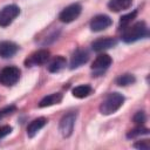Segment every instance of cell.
Listing matches in <instances>:
<instances>
[{
	"instance_id": "cell-3",
	"label": "cell",
	"mask_w": 150,
	"mask_h": 150,
	"mask_svg": "<svg viewBox=\"0 0 150 150\" xmlns=\"http://www.w3.org/2000/svg\"><path fill=\"white\" fill-rule=\"evenodd\" d=\"M19 77H20V69L14 66L6 67L0 71V82L8 87L15 84L19 81Z\"/></svg>"
},
{
	"instance_id": "cell-12",
	"label": "cell",
	"mask_w": 150,
	"mask_h": 150,
	"mask_svg": "<svg viewBox=\"0 0 150 150\" xmlns=\"http://www.w3.org/2000/svg\"><path fill=\"white\" fill-rule=\"evenodd\" d=\"M19 50V46L12 41H1L0 42V56L4 59L12 57Z\"/></svg>"
},
{
	"instance_id": "cell-14",
	"label": "cell",
	"mask_w": 150,
	"mask_h": 150,
	"mask_svg": "<svg viewBox=\"0 0 150 150\" xmlns=\"http://www.w3.org/2000/svg\"><path fill=\"white\" fill-rule=\"evenodd\" d=\"M61 101H62V94L61 93H54V94H50V95L45 96L40 101L39 107L40 108L50 107V105H54V104H59Z\"/></svg>"
},
{
	"instance_id": "cell-11",
	"label": "cell",
	"mask_w": 150,
	"mask_h": 150,
	"mask_svg": "<svg viewBox=\"0 0 150 150\" xmlns=\"http://www.w3.org/2000/svg\"><path fill=\"white\" fill-rule=\"evenodd\" d=\"M89 60V54L86 49H77L70 60V69H75L81 67L82 64H84L87 61Z\"/></svg>"
},
{
	"instance_id": "cell-1",
	"label": "cell",
	"mask_w": 150,
	"mask_h": 150,
	"mask_svg": "<svg viewBox=\"0 0 150 150\" xmlns=\"http://www.w3.org/2000/svg\"><path fill=\"white\" fill-rule=\"evenodd\" d=\"M146 35H148V27L145 22L138 21L132 26H128L127 28H124V32L122 34V40L127 43H131L139 39L145 38Z\"/></svg>"
},
{
	"instance_id": "cell-22",
	"label": "cell",
	"mask_w": 150,
	"mask_h": 150,
	"mask_svg": "<svg viewBox=\"0 0 150 150\" xmlns=\"http://www.w3.org/2000/svg\"><path fill=\"white\" fill-rule=\"evenodd\" d=\"M15 109H16L15 105H7V107L0 109V120L6 117V116H8V115H11V114H13L15 111Z\"/></svg>"
},
{
	"instance_id": "cell-18",
	"label": "cell",
	"mask_w": 150,
	"mask_h": 150,
	"mask_svg": "<svg viewBox=\"0 0 150 150\" xmlns=\"http://www.w3.org/2000/svg\"><path fill=\"white\" fill-rule=\"evenodd\" d=\"M136 15H137V11H132L131 13H128L125 15H122L121 19H120V28L128 27L131 23V21L136 18Z\"/></svg>"
},
{
	"instance_id": "cell-20",
	"label": "cell",
	"mask_w": 150,
	"mask_h": 150,
	"mask_svg": "<svg viewBox=\"0 0 150 150\" xmlns=\"http://www.w3.org/2000/svg\"><path fill=\"white\" fill-rule=\"evenodd\" d=\"M148 134H149V129L148 128H144L142 125H138L135 129L130 130L127 134V137L128 138H135V137H138V136H142V135H148Z\"/></svg>"
},
{
	"instance_id": "cell-6",
	"label": "cell",
	"mask_w": 150,
	"mask_h": 150,
	"mask_svg": "<svg viewBox=\"0 0 150 150\" xmlns=\"http://www.w3.org/2000/svg\"><path fill=\"white\" fill-rule=\"evenodd\" d=\"M111 62L112 60L108 54H100L91 63V70L94 71L95 75H101L110 67Z\"/></svg>"
},
{
	"instance_id": "cell-21",
	"label": "cell",
	"mask_w": 150,
	"mask_h": 150,
	"mask_svg": "<svg viewBox=\"0 0 150 150\" xmlns=\"http://www.w3.org/2000/svg\"><path fill=\"white\" fill-rule=\"evenodd\" d=\"M134 122L138 125H142L145 121H146V116H145V112L144 111H137L135 115H134Z\"/></svg>"
},
{
	"instance_id": "cell-10",
	"label": "cell",
	"mask_w": 150,
	"mask_h": 150,
	"mask_svg": "<svg viewBox=\"0 0 150 150\" xmlns=\"http://www.w3.org/2000/svg\"><path fill=\"white\" fill-rule=\"evenodd\" d=\"M116 43H117V41L114 38H101V39L95 40L91 43V48L95 52L100 53V52H103L105 49H109V48L116 46Z\"/></svg>"
},
{
	"instance_id": "cell-4",
	"label": "cell",
	"mask_w": 150,
	"mask_h": 150,
	"mask_svg": "<svg viewBox=\"0 0 150 150\" xmlns=\"http://www.w3.org/2000/svg\"><path fill=\"white\" fill-rule=\"evenodd\" d=\"M20 9L16 5H8L5 6L2 9H0V26L1 27H7L9 26L14 19L19 15Z\"/></svg>"
},
{
	"instance_id": "cell-5",
	"label": "cell",
	"mask_w": 150,
	"mask_h": 150,
	"mask_svg": "<svg viewBox=\"0 0 150 150\" xmlns=\"http://www.w3.org/2000/svg\"><path fill=\"white\" fill-rule=\"evenodd\" d=\"M81 11H82L81 5H79V4H71V5L67 6L60 13L59 19H60L61 22H64V23L73 22L74 20H76L79 18V15L81 14Z\"/></svg>"
},
{
	"instance_id": "cell-8",
	"label": "cell",
	"mask_w": 150,
	"mask_h": 150,
	"mask_svg": "<svg viewBox=\"0 0 150 150\" xmlns=\"http://www.w3.org/2000/svg\"><path fill=\"white\" fill-rule=\"evenodd\" d=\"M49 59V52L47 49H40L34 52L30 56H28L25 61L26 67H33V66H41L45 64Z\"/></svg>"
},
{
	"instance_id": "cell-23",
	"label": "cell",
	"mask_w": 150,
	"mask_h": 150,
	"mask_svg": "<svg viewBox=\"0 0 150 150\" xmlns=\"http://www.w3.org/2000/svg\"><path fill=\"white\" fill-rule=\"evenodd\" d=\"M134 146H135V148H137V149H141V150H149V148H150L148 139L139 141V142L135 143V144H134Z\"/></svg>"
},
{
	"instance_id": "cell-13",
	"label": "cell",
	"mask_w": 150,
	"mask_h": 150,
	"mask_svg": "<svg viewBox=\"0 0 150 150\" xmlns=\"http://www.w3.org/2000/svg\"><path fill=\"white\" fill-rule=\"evenodd\" d=\"M47 124V118L45 117H38L35 120H33L28 127H27V135L29 138H33L45 125Z\"/></svg>"
},
{
	"instance_id": "cell-2",
	"label": "cell",
	"mask_w": 150,
	"mask_h": 150,
	"mask_svg": "<svg viewBox=\"0 0 150 150\" xmlns=\"http://www.w3.org/2000/svg\"><path fill=\"white\" fill-rule=\"evenodd\" d=\"M124 102V97L120 93H110L101 103L100 111L102 115H111L117 111Z\"/></svg>"
},
{
	"instance_id": "cell-24",
	"label": "cell",
	"mask_w": 150,
	"mask_h": 150,
	"mask_svg": "<svg viewBox=\"0 0 150 150\" xmlns=\"http://www.w3.org/2000/svg\"><path fill=\"white\" fill-rule=\"evenodd\" d=\"M12 132V127L9 125H0V139L4 138L5 136L9 135Z\"/></svg>"
},
{
	"instance_id": "cell-9",
	"label": "cell",
	"mask_w": 150,
	"mask_h": 150,
	"mask_svg": "<svg viewBox=\"0 0 150 150\" xmlns=\"http://www.w3.org/2000/svg\"><path fill=\"white\" fill-rule=\"evenodd\" d=\"M111 23H112V20L110 19V16L105 14H100L91 19L90 29L93 32H101V30L107 29L109 26H111Z\"/></svg>"
},
{
	"instance_id": "cell-7",
	"label": "cell",
	"mask_w": 150,
	"mask_h": 150,
	"mask_svg": "<svg viewBox=\"0 0 150 150\" xmlns=\"http://www.w3.org/2000/svg\"><path fill=\"white\" fill-rule=\"evenodd\" d=\"M75 120H76V114L75 112H69L66 114L61 121H60V131L63 137H69L74 130L75 125Z\"/></svg>"
},
{
	"instance_id": "cell-15",
	"label": "cell",
	"mask_w": 150,
	"mask_h": 150,
	"mask_svg": "<svg viewBox=\"0 0 150 150\" xmlns=\"http://www.w3.org/2000/svg\"><path fill=\"white\" fill-rule=\"evenodd\" d=\"M132 4V0H110L108 2V7L112 12H121L128 9Z\"/></svg>"
},
{
	"instance_id": "cell-16",
	"label": "cell",
	"mask_w": 150,
	"mask_h": 150,
	"mask_svg": "<svg viewBox=\"0 0 150 150\" xmlns=\"http://www.w3.org/2000/svg\"><path fill=\"white\" fill-rule=\"evenodd\" d=\"M66 64H67V61L63 56H56L48 64V70L50 73H59L66 67Z\"/></svg>"
},
{
	"instance_id": "cell-19",
	"label": "cell",
	"mask_w": 150,
	"mask_h": 150,
	"mask_svg": "<svg viewBox=\"0 0 150 150\" xmlns=\"http://www.w3.org/2000/svg\"><path fill=\"white\" fill-rule=\"evenodd\" d=\"M136 79L132 74H124V75H121L120 77H117L116 80V83L118 86H122V87H125V86H129V84H132L135 83Z\"/></svg>"
},
{
	"instance_id": "cell-17",
	"label": "cell",
	"mask_w": 150,
	"mask_h": 150,
	"mask_svg": "<svg viewBox=\"0 0 150 150\" xmlns=\"http://www.w3.org/2000/svg\"><path fill=\"white\" fill-rule=\"evenodd\" d=\"M73 96L76 98H84L93 93V88L89 84H81L73 89Z\"/></svg>"
}]
</instances>
